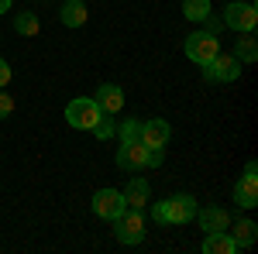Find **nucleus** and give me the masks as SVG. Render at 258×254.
<instances>
[{
  "mask_svg": "<svg viewBox=\"0 0 258 254\" xmlns=\"http://www.w3.org/2000/svg\"><path fill=\"white\" fill-rule=\"evenodd\" d=\"M193 216H197L193 196H169L155 206V220H162V223H189Z\"/></svg>",
  "mask_w": 258,
  "mask_h": 254,
  "instance_id": "f257e3e1",
  "label": "nucleus"
},
{
  "mask_svg": "<svg viewBox=\"0 0 258 254\" xmlns=\"http://www.w3.org/2000/svg\"><path fill=\"white\" fill-rule=\"evenodd\" d=\"M114 234L120 244H141L145 240V216L141 210H124L114 216Z\"/></svg>",
  "mask_w": 258,
  "mask_h": 254,
  "instance_id": "f03ea898",
  "label": "nucleus"
},
{
  "mask_svg": "<svg viewBox=\"0 0 258 254\" xmlns=\"http://www.w3.org/2000/svg\"><path fill=\"white\" fill-rule=\"evenodd\" d=\"M66 120L76 127V131H93V124L100 120V107H97V100H73L69 107H66Z\"/></svg>",
  "mask_w": 258,
  "mask_h": 254,
  "instance_id": "7ed1b4c3",
  "label": "nucleus"
},
{
  "mask_svg": "<svg viewBox=\"0 0 258 254\" xmlns=\"http://www.w3.org/2000/svg\"><path fill=\"white\" fill-rule=\"evenodd\" d=\"M217 52H220V45H217V38H214V31H197V35L186 38V55L193 62H200V65H207Z\"/></svg>",
  "mask_w": 258,
  "mask_h": 254,
  "instance_id": "20e7f679",
  "label": "nucleus"
},
{
  "mask_svg": "<svg viewBox=\"0 0 258 254\" xmlns=\"http://www.w3.org/2000/svg\"><path fill=\"white\" fill-rule=\"evenodd\" d=\"M117 168H124V172H141V168H148V144H141V141L120 144L117 148Z\"/></svg>",
  "mask_w": 258,
  "mask_h": 254,
  "instance_id": "39448f33",
  "label": "nucleus"
},
{
  "mask_svg": "<svg viewBox=\"0 0 258 254\" xmlns=\"http://www.w3.org/2000/svg\"><path fill=\"white\" fill-rule=\"evenodd\" d=\"M238 72H241V62L234 59V55H220V52L203 65V76L207 79H220V82H234Z\"/></svg>",
  "mask_w": 258,
  "mask_h": 254,
  "instance_id": "423d86ee",
  "label": "nucleus"
},
{
  "mask_svg": "<svg viewBox=\"0 0 258 254\" xmlns=\"http://www.w3.org/2000/svg\"><path fill=\"white\" fill-rule=\"evenodd\" d=\"M224 21H227V28H234V31H255L258 11H255V4H227Z\"/></svg>",
  "mask_w": 258,
  "mask_h": 254,
  "instance_id": "0eeeda50",
  "label": "nucleus"
},
{
  "mask_svg": "<svg viewBox=\"0 0 258 254\" xmlns=\"http://www.w3.org/2000/svg\"><path fill=\"white\" fill-rule=\"evenodd\" d=\"M124 210H127V203H124V193H117V189H100L93 196V213L103 216V220H114Z\"/></svg>",
  "mask_w": 258,
  "mask_h": 254,
  "instance_id": "6e6552de",
  "label": "nucleus"
},
{
  "mask_svg": "<svg viewBox=\"0 0 258 254\" xmlns=\"http://www.w3.org/2000/svg\"><path fill=\"white\" fill-rule=\"evenodd\" d=\"M97 107H100V114H117L124 107V90L114 86V82H103L97 93Z\"/></svg>",
  "mask_w": 258,
  "mask_h": 254,
  "instance_id": "1a4fd4ad",
  "label": "nucleus"
},
{
  "mask_svg": "<svg viewBox=\"0 0 258 254\" xmlns=\"http://www.w3.org/2000/svg\"><path fill=\"white\" fill-rule=\"evenodd\" d=\"M169 124L165 120H145L141 124V144H148V148H162L165 141H169Z\"/></svg>",
  "mask_w": 258,
  "mask_h": 254,
  "instance_id": "9d476101",
  "label": "nucleus"
},
{
  "mask_svg": "<svg viewBox=\"0 0 258 254\" xmlns=\"http://www.w3.org/2000/svg\"><path fill=\"white\" fill-rule=\"evenodd\" d=\"M203 251L207 254H234L238 244L231 240L227 230H214V234H207V240H203Z\"/></svg>",
  "mask_w": 258,
  "mask_h": 254,
  "instance_id": "9b49d317",
  "label": "nucleus"
},
{
  "mask_svg": "<svg viewBox=\"0 0 258 254\" xmlns=\"http://www.w3.org/2000/svg\"><path fill=\"white\" fill-rule=\"evenodd\" d=\"M234 203L238 206H258V179H241L234 186Z\"/></svg>",
  "mask_w": 258,
  "mask_h": 254,
  "instance_id": "f8f14e48",
  "label": "nucleus"
},
{
  "mask_svg": "<svg viewBox=\"0 0 258 254\" xmlns=\"http://www.w3.org/2000/svg\"><path fill=\"white\" fill-rule=\"evenodd\" d=\"M124 203H127L131 210H145V203H148V182H145V179H135V182H127Z\"/></svg>",
  "mask_w": 258,
  "mask_h": 254,
  "instance_id": "ddd939ff",
  "label": "nucleus"
},
{
  "mask_svg": "<svg viewBox=\"0 0 258 254\" xmlns=\"http://www.w3.org/2000/svg\"><path fill=\"white\" fill-rule=\"evenodd\" d=\"M227 234H231V240H234L238 247H251L255 237H258V227L251 223V220H238V227H231Z\"/></svg>",
  "mask_w": 258,
  "mask_h": 254,
  "instance_id": "4468645a",
  "label": "nucleus"
},
{
  "mask_svg": "<svg viewBox=\"0 0 258 254\" xmlns=\"http://www.w3.org/2000/svg\"><path fill=\"white\" fill-rule=\"evenodd\" d=\"M200 223H203L207 234H214V230H227L231 227V216H227V210H203Z\"/></svg>",
  "mask_w": 258,
  "mask_h": 254,
  "instance_id": "2eb2a0df",
  "label": "nucleus"
},
{
  "mask_svg": "<svg viewBox=\"0 0 258 254\" xmlns=\"http://www.w3.org/2000/svg\"><path fill=\"white\" fill-rule=\"evenodd\" d=\"M62 24H69V28L86 24V4H83V0H69V4L62 7Z\"/></svg>",
  "mask_w": 258,
  "mask_h": 254,
  "instance_id": "dca6fc26",
  "label": "nucleus"
},
{
  "mask_svg": "<svg viewBox=\"0 0 258 254\" xmlns=\"http://www.w3.org/2000/svg\"><path fill=\"white\" fill-rule=\"evenodd\" d=\"M182 11H186V18H189V21H207V18H210V0H186Z\"/></svg>",
  "mask_w": 258,
  "mask_h": 254,
  "instance_id": "f3484780",
  "label": "nucleus"
},
{
  "mask_svg": "<svg viewBox=\"0 0 258 254\" xmlns=\"http://www.w3.org/2000/svg\"><path fill=\"white\" fill-rule=\"evenodd\" d=\"M114 134L120 137V144H131V141H141V124L138 120H124Z\"/></svg>",
  "mask_w": 258,
  "mask_h": 254,
  "instance_id": "a211bd4d",
  "label": "nucleus"
},
{
  "mask_svg": "<svg viewBox=\"0 0 258 254\" xmlns=\"http://www.w3.org/2000/svg\"><path fill=\"white\" fill-rule=\"evenodd\" d=\"M14 31H18V35H38V18H35V14H21V18L14 21Z\"/></svg>",
  "mask_w": 258,
  "mask_h": 254,
  "instance_id": "6ab92c4d",
  "label": "nucleus"
},
{
  "mask_svg": "<svg viewBox=\"0 0 258 254\" xmlns=\"http://www.w3.org/2000/svg\"><path fill=\"white\" fill-rule=\"evenodd\" d=\"M114 131H117V127H114V120H103V117H100L97 124H93V134H97L100 141H107V137H114Z\"/></svg>",
  "mask_w": 258,
  "mask_h": 254,
  "instance_id": "aec40b11",
  "label": "nucleus"
},
{
  "mask_svg": "<svg viewBox=\"0 0 258 254\" xmlns=\"http://www.w3.org/2000/svg\"><path fill=\"white\" fill-rule=\"evenodd\" d=\"M238 62H255V41L251 38H241V48H238V55H234Z\"/></svg>",
  "mask_w": 258,
  "mask_h": 254,
  "instance_id": "412c9836",
  "label": "nucleus"
},
{
  "mask_svg": "<svg viewBox=\"0 0 258 254\" xmlns=\"http://www.w3.org/2000/svg\"><path fill=\"white\" fill-rule=\"evenodd\" d=\"M11 110H14V100L7 97V93H0V120L7 117V114H11Z\"/></svg>",
  "mask_w": 258,
  "mask_h": 254,
  "instance_id": "4be33fe9",
  "label": "nucleus"
},
{
  "mask_svg": "<svg viewBox=\"0 0 258 254\" xmlns=\"http://www.w3.org/2000/svg\"><path fill=\"white\" fill-rule=\"evenodd\" d=\"M162 165V148H148V168Z\"/></svg>",
  "mask_w": 258,
  "mask_h": 254,
  "instance_id": "5701e85b",
  "label": "nucleus"
},
{
  "mask_svg": "<svg viewBox=\"0 0 258 254\" xmlns=\"http://www.w3.org/2000/svg\"><path fill=\"white\" fill-rule=\"evenodd\" d=\"M7 82H11V65H7V62L0 59V90H4Z\"/></svg>",
  "mask_w": 258,
  "mask_h": 254,
  "instance_id": "b1692460",
  "label": "nucleus"
},
{
  "mask_svg": "<svg viewBox=\"0 0 258 254\" xmlns=\"http://www.w3.org/2000/svg\"><path fill=\"white\" fill-rule=\"evenodd\" d=\"M244 179H258V165H255V161L244 165Z\"/></svg>",
  "mask_w": 258,
  "mask_h": 254,
  "instance_id": "393cba45",
  "label": "nucleus"
},
{
  "mask_svg": "<svg viewBox=\"0 0 258 254\" xmlns=\"http://www.w3.org/2000/svg\"><path fill=\"white\" fill-rule=\"evenodd\" d=\"M4 11H11V0H0V14H4Z\"/></svg>",
  "mask_w": 258,
  "mask_h": 254,
  "instance_id": "a878e982",
  "label": "nucleus"
}]
</instances>
